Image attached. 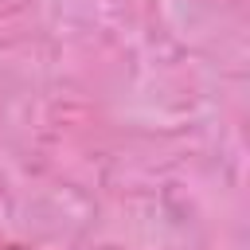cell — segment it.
I'll list each match as a JSON object with an SVG mask.
<instances>
[{
  "label": "cell",
  "instance_id": "6da1fadb",
  "mask_svg": "<svg viewBox=\"0 0 250 250\" xmlns=\"http://www.w3.org/2000/svg\"><path fill=\"white\" fill-rule=\"evenodd\" d=\"M8 250H23V246H8Z\"/></svg>",
  "mask_w": 250,
  "mask_h": 250
}]
</instances>
